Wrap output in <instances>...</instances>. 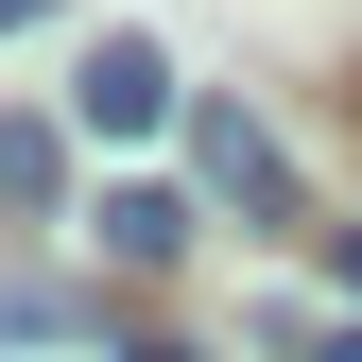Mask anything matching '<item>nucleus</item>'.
<instances>
[{"label": "nucleus", "instance_id": "7ed1b4c3", "mask_svg": "<svg viewBox=\"0 0 362 362\" xmlns=\"http://www.w3.org/2000/svg\"><path fill=\"white\" fill-rule=\"evenodd\" d=\"M86 242H104L121 276H173V259H190V207H173V190H104V224H86Z\"/></svg>", "mask_w": 362, "mask_h": 362}, {"label": "nucleus", "instance_id": "423d86ee", "mask_svg": "<svg viewBox=\"0 0 362 362\" xmlns=\"http://www.w3.org/2000/svg\"><path fill=\"white\" fill-rule=\"evenodd\" d=\"M345 293H362V224H345Z\"/></svg>", "mask_w": 362, "mask_h": 362}, {"label": "nucleus", "instance_id": "20e7f679", "mask_svg": "<svg viewBox=\"0 0 362 362\" xmlns=\"http://www.w3.org/2000/svg\"><path fill=\"white\" fill-rule=\"evenodd\" d=\"M69 190V156H52V121H0V207H52Z\"/></svg>", "mask_w": 362, "mask_h": 362}, {"label": "nucleus", "instance_id": "f257e3e1", "mask_svg": "<svg viewBox=\"0 0 362 362\" xmlns=\"http://www.w3.org/2000/svg\"><path fill=\"white\" fill-rule=\"evenodd\" d=\"M173 104H190V86H173L156 35H86V69H69V121H86V139H156Z\"/></svg>", "mask_w": 362, "mask_h": 362}, {"label": "nucleus", "instance_id": "0eeeda50", "mask_svg": "<svg viewBox=\"0 0 362 362\" xmlns=\"http://www.w3.org/2000/svg\"><path fill=\"white\" fill-rule=\"evenodd\" d=\"M121 362H190V345H121Z\"/></svg>", "mask_w": 362, "mask_h": 362}, {"label": "nucleus", "instance_id": "39448f33", "mask_svg": "<svg viewBox=\"0 0 362 362\" xmlns=\"http://www.w3.org/2000/svg\"><path fill=\"white\" fill-rule=\"evenodd\" d=\"M35 18H52V0H0V35H35Z\"/></svg>", "mask_w": 362, "mask_h": 362}, {"label": "nucleus", "instance_id": "6e6552de", "mask_svg": "<svg viewBox=\"0 0 362 362\" xmlns=\"http://www.w3.org/2000/svg\"><path fill=\"white\" fill-rule=\"evenodd\" d=\"M328 362H362V328H345V345H328Z\"/></svg>", "mask_w": 362, "mask_h": 362}, {"label": "nucleus", "instance_id": "f03ea898", "mask_svg": "<svg viewBox=\"0 0 362 362\" xmlns=\"http://www.w3.org/2000/svg\"><path fill=\"white\" fill-rule=\"evenodd\" d=\"M190 173H207L242 224H293V156H276V121H259V104H190Z\"/></svg>", "mask_w": 362, "mask_h": 362}]
</instances>
